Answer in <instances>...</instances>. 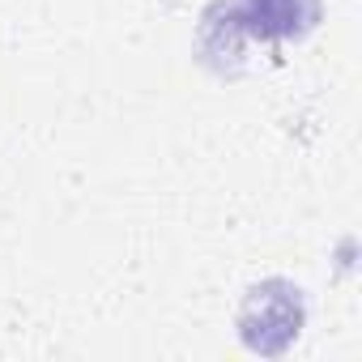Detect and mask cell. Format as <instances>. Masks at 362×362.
I'll return each instance as SVG.
<instances>
[{
  "label": "cell",
  "instance_id": "1",
  "mask_svg": "<svg viewBox=\"0 0 362 362\" xmlns=\"http://www.w3.org/2000/svg\"><path fill=\"white\" fill-rule=\"evenodd\" d=\"M303 290L273 277V281H260L247 290L243 298V311H239V328H243V345L252 354H264V358H277L294 345L298 328H303Z\"/></svg>",
  "mask_w": 362,
  "mask_h": 362
}]
</instances>
